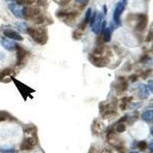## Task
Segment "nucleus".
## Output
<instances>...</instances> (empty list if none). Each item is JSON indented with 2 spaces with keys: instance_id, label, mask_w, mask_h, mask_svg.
<instances>
[{
  "instance_id": "nucleus-31",
  "label": "nucleus",
  "mask_w": 153,
  "mask_h": 153,
  "mask_svg": "<svg viewBox=\"0 0 153 153\" xmlns=\"http://www.w3.org/2000/svg\"><path fill=\"white\" fill-rule=\"evenodd\" d=\"M152 40V30H150L149 32V34L147 35V37H146V42H150Z\"/></svg>"
},
{
  "instance_id": "nucleus-1",
  "label": "nucleus",
  "mask_w": 153,
  "mask_h": 153,
  "mask_svg": "<svg viewBox=\"0 0 153 153\" xmlns=\"http://www.w3.org/2000/svg\"><path fill=\"white\" fill-rule=\"evenodd\" d=\"M27 33L36 43L41 45H45L48 40V36L45 29H36L35 28L29 27L27 30Z\"/></svg>"
},
{
  "instance_id": "nucleus-17",
  "label": "nucleus",
  "mask_w": 153,
  "mask_h": 153,
  "mask_svg": "<svg viewBox=\"0 0 153 153\" xmlns=\"http://www.w3.org/2000/svg\"><path fill=\"white\" fill-rule=\"evenodd\" d=\"M132 100V97H123L121 99V103L120 105V109L122 110H126L127 109V106H128V104L130 103L131 101Z\"/></svg>"
},
{
  "instance_id": "nucleus-34",
  "label": "nucleus",
  "mask_w": 153,
  "mask_h": 153,
  "mask_svg": "<svg viewBox=\"0 0 153 153\" xmlns=\"http://www.w3.org/2000/svg\"><path fill=\"white\" fill-rule=\"evenodd\" d=\"M127 120H128V117H127V116H124V117H121L117 123H123L125 122V121H126Z\"/></svg>"
},
{
  "instance_id": "nucleus-37",
  "label": "nucleus",
  "mask_w": 153,
  "mask_h": 153,
  "mask_svg": "<svg viewBox=\"0 0 153 153\" xmlns=\"http://www.w3.org/2000/svg\"><path fill=\"white\" fill-rule=\"evenodd\" d=\"M5 1H8V2H16V0H5Z\"/></svg>"
},
{
  "instance_id": "nucleus-15",
  "label": "nucleus",
  "mask_w": 153,
  "mask_h": 153,
  "mask_svg": "<svg viewBox=\"0 0 153 153\" xmlns=\"http://www.w3.org/2000/svg\"><path fill=\"white\" fill-rule=\"evenodd\" d=\"M120 84H118L117 86V91L119 92H124V91H127V89H128V87H129V84H128V82L126 80H125L124 77H120Z\"/></svg>"
},
{
  "instance_id": "nucleus-5",
  "label": "nucleus",
  "mask_w": 153,
  "mask_h": 153,
  "mask_svg": "<svg viewBox=\"0 0 153 153\" xmlns=\"http://www.w3.org/2000/svg\"><path fill=\"white\" fill-rule=\"evenodd\" d=\"M103 15L99 12L98 14H97L95 18V20L94 21L93 24L91 25V31L94 32L95 35H99L101 31V25L103 22Z\"/></svg>"
},
{
  "instance_id": "nucleus-20",
  "label": "nucleus",
  "mask_w": 153,
  "mask_h": 153,
  "mask_svg": "<svg viewBox=\"0 0 153 153\" xmlns=\"http://www.w3.org/2000/svg\"><path fill=\"white\" fill-rule=\"evenodd\" d=\"M33 21H34V22H35V24L42 25L45 23V18H44L43 16H40V15H38V16H36V17L34 18Z\"/></svg>"
},
{
  "instance_id": "nucleus-18",
  "label": "nucleus",
  "mask_w": 153,
  "mask_h": 153,
  "mask_svg": "<svg viewBox=\"0 0 153 153\" xmlns=\"http://www.w3.org/2000/svg\"><path fill=\"white\" fill-rule=\"evenodd\" d=\"M16 27H17L18 29L20 31L23 32V33H25L27 32V30L29 28L28 25L25 22H18L16 23Z\"/></svg>"
},
{
  "instance_id": "nucleus-24",
  "label": "nucleus",
  "mask_w": 153,
  "mask_h": 153,
  "mask_svg": "<svg viewBox=\"0 0 153 153\" xmlns=\"http://www.w3.org/2000/svg\"><path fill=\"white\" fill-rule=\"evenodd\" d=\"M126 129V126L125 124L123 123H118L117 126V131L120 133H122V132H125Z\"/></svg>"
},
{
  "instance_id": "nucleus-12",
  "label": "nucleus",
  "mask_w": 153,
  "mask_h": 153,
  "mask_svg": "<svg viewBox=\"0 0 153 153\" xmlns=\"http://www.w3.org/2000/svg\"><path fill=\"white\" fill-rule=\"evenodd\" d=\"M13 74V70L11 68H5V69L0 71V82L7 83L11 80L10 76Z\"/></svg>"
},
{
  "instance_id": "nucleus-23",
  "label": "nucleus",
  "mask_w": 153,
  "mask_h": 153,
  "mask_svg": "<svg viewBox=\"0 0 153 153\" xmlns=\"http://www.w3.org/2000/svg\"><path fill=\"white\" fill-rule=\"evenodd\" d=\"M147 147H148V144L146 141L139 142L137 146H136V148H139L141 151H145L147 149Z\"/></svg>"
},
{
  "instance_id": "nucleus-13",
  "label": "nucleus",
  "mask_w": 153,
  "mask_h": 153,
  "mask_svg": "<svg viewBox=\"0 0 153 153\" xmlns=\"http://www.w3.org/2000/svg\"><path fill=\"white\" fill-rule=\"evenodd\" d=\"M138 96L142 100H146L149 97V91L147 86L143 84H140L138 85Z\"/></svg>"
},
{
  "instance_id": "nucleus-6",
  "label": "nucleus",
  "mask_w": 153,
  "mask_h": 153,
  "mask_svg": "<svg viewBox=\"0 0 153 153\" xmlns=\"http://www.w3.org/2000/svg\"><path fill=\"white\" fill-rule=\"evenodd\" d=\"M138 23L136 26V31L143 32L148 25V16L145 14H139L137 16Z\"/></svg>"
},
{
  "instance_id": "nucleus-27",
  "label": "nucleus",
  "mask_w": 153,
  "mask_h": 153,
  "mask_svg": "<svg viewBox=\"0 0 153 153\" xmlns=\"http://www.w3.org/2000/svg\"><path fill=\"white\" fill-rule=\"evenodd\" d=\"M0 152L2 153H19L18 150H16L14 148H10V149H1Z\"/></svg>"
},
{
  "instance_id": "nucleus-21",
  "label": "nucleus",
  "mask_w": 153,
  "mask_h": 153,
  "mask_svg": "<svg viewBox=\"0 0 153 153\" xmlns=\"http://www.w3.org/2000/svg\"><path fill=\"white\" fill-rule=\"evenodd\" d=\"M10 117V115L7 112L0 111V122H2V121H5V120H9Z\"/></svg>"
},
{
  "instance_id": "nucleus-33",
  "label": "nucleus",
  "mask_w": 153,
  "mask_h": 153,
  "mask_svg": "<svg viewBox=\"0 0 153 153\" xmlns=\"http://www.w3.org/2000/svg\"><path fill=\"white\" fill-rule=\"evenodd\" d=\"M149 60V57L148 55H145L140 59V62H145V61H148Z\"/></svg>"
},
{
  "instance_id": "nucleus-19",
  "label": "nucleus",
  "mask_w": 153,
  "mask_h": 153,
  "mask_svg": "<svg viewBox=\"0 0 153 153\" xmlns=\"http://www.w3.org/2000/svg\"><path fill=\"white\" fill-rule=\"evenodd\" d=\"M103 51H104V46H103V45H97L94 50V52H93L92 54L95 56H101L103 54Z\"/></svg>"
},
{
  "instance_id": "nucleus-22",
  "label": "nucleus",
  "mask_w": 153,
  "mask_h": 153,
  "mask_svg": "<svg viewBox=\"0 0 153 153\" xmlns=\"http://www.w3.org/2000/svg\"><path fill=\"white\" fill-rule=\"evenodd\" d=\"M82 36H83L82 31H80L79 29L75 30L73 32V35H72V37H73V38L75 39V40H80V38H82Z\"/></svg>"
},
{
  "instance_id": "nucleus-4",
  "label": "nucleus",
  "mask_w": 153,
  "mask_h": 153,
  "mask_svg": "<svg viewBox=\"0 0 153 153\" xmlns=\"http://www.w3.org/2000/svg\"><path fill=\"white\" fill-rule=\"evenodd\" d=\"M37 143H38V139L36 136L34 135L31 137H28L24 139V141L22 143L20 149L22 150H31L36 146Z\"/></svg>"
},
{
  "instance_id": "nucleus-11",
  "label": "nucleus",
  "mask_w": 153,
  "mask_h": 153,
  "mask_svg": "<svg viewBox=\"0 0 153 153\" xmlns=\"http://www.w3.org/2000/svg\"><path fill=\"white\" fill-rule=\"evenodd\" d=\"M8 7H9L10 12L14 15L15 17L18 18V19H23L22 9H21L20 5L16 3H14V2H12V3L9 4Z\"/></svg>"
},
{
  "instance_id": "nucleus-30",
  "label": "nucleus",
  "mask_w": 153,
  "mask_h": 153,
  "mask_svg": "<svg viewBox=\"0 0 153 153\" xmlns=\"http://www.w3.org/2000/svg\"><path fill=\"white\" fill-rule=\"evenodd\" d=\"M56 1H57V2L59 4V5H68L71 0H56Z\"/></svg>"
},
{
  "instance_id": "nucleus-25",
  "label": "nucleus",
  "mask_w": 153,
  "mask_h": 153,
  "mask_svg": "<svg viewBox=\"0 0 153 153\" xmlns=\"http://www.w3.org/2000/svg\"><path fill=\"white\" fill-rule=\"evenodd\" d=\"M17 4L19 5H31L35 1L34 0H16Z\"/></svg>"
},
{
  "instance_id": "nucleus-16",
  "label": "nucleus",
  "mask_w": 153,
  "mask_h": 153,
  "mask_svg": "<svg viewBox=\"0 0 153 153\" xmlns=\"http://www.w3.org/2000/svg\"><path fill=\"white\" fill-rule=\"evenodd\" d=\"M101 35H103V41L104 42H110L111 40L112 37V28H106V29L103 31V33H101Z\"/></svg>"
},
{
  "instance_id": "nucleus-26",
  "label": "nucleus",
  "mask_w": 153,
  "mask_h": 153,
  "mask_svg": "<svg viewBox=\"0 0 153 153\" xmlns=\"http://www.w3.org/2000/svg\"><path fill=\"white\" fill-rule=\"evenodd\" d=\"M75 2H76V3L80 5V7L82 10V9H84V8L87 6V3H88L89 2V0H75Z\"/></svg>"
},
{
  "instance_id": "nucleus-36",
  "label": "nucleus",
  "mask_w": 153,
  "mask_h": 153,
  "mask_svg": "<svg viewBox=\"0 0 153 153\" xmlns=\"http://www.w3.org/2000/svg\"><path fill=\"white\" fill-rule=\"evenodd\" d=\"M150 150H151V152H152V142L150 143Z\"/></svg>"
},
{
  "instance_id": "nucleus-8",
  "label": "nucleus",
  "mask_w": 153,
  "mask_h": 153,
  "mask_svg": "<svg viewBox=\"0 0 153 153\" xmlns=\"http://www.w3.org/2000/svg\"><path fill=\"white\" fill-rule=\"evenodd\" d=\"M16 65H21L25 61V58L26 57L27 51L24 48L21 47L20 45H18L16 48Z\"/></svg>"
},
{
  "instance_id": "nucleus-38",
  "label": "nucleus",
  "mask_w": 153,
  "mask_h": 153,
  "mask_svg": "<svg viewBox=\"0 0 153 153\" xmlns=\"http://www.w3.org/2000/svg\"><path fill=\"white\" fill-rule=\"evenodd\" d=\"M101 153H110V152L106 151V150H104V151H103Z\"/></svg>"
},
{
  "instance_id": "nucleus-32",
  "label": "nucleus",
  "mask_w": 153,
  "mask_h": 153,
  "mask_svg": "<svg viewBox=\"0 0 153 153\" xmlns=\"http://www.w3.org/2000/svg\"><path fill=\"white\" fill-rule=\"evenodd\" d=\"M129 80H130L131 82H132V83H133V82L136 81V80H138V76L136 74L131 75V76L129 77Z\"/></svg>"
},
{
  "instance_id": "nucleus-9",
  "label": "nucleus",
  "mask_w": 153,
  "mask_h": 153,
  "mask_svg": "<svg viewBox=\"0 0 153 153\" xmlns=\"http://www.w3.org/2000/svg\"><path fill=\"white\" fill-rule=\"evenodd\" d=\"M2 45L5 50L9 51H16L18 47V45L16 42L12 40H9L7 38H2V41H1Z\"/></svg>"
},
{
  "instance_id": "nucleus-40",
  "label": "nucleus",
  "mask_w": 153,
  "mask_h": 153,
  "mask_svg": "<svg viewBox=\"0 0 153 153\" xmlns=\"http://www.w3.org/2000/svg\"><path fill=\"white\" fill-rule=\"evenodd\" d=\"M130 153H139V152H132Z\"/></svg>"
},
{
  "instance_id": "nucleus-2",
  "label": "nucleus",
  "mask_w": 153,
  "mask_h": 153,
  "mask_svg": "<svg viewBox=\"0 0 153 153\" xmlns=\"http://www.w3.org/2000/svg\"><path fill=\"white\" fill-rule=\"evenodd\" d=\"M89 61L97 68H104L109 64V61H110L106 57L95 56L93 54L89 56Z\"/></svg>"
},
{
  "instance_id": "nucleus-7",
  "label": "nucleus",
  "mask_w": 153,
  "mask_h": 153,
  "mask_svg": "<svg viewBox=\"0 0 153 153\" xmlns=\"http://www.w3.org/2000/svg\"><path fill=\"white\" fill-rule=\"evenodd\" d=\"M40 9L37 8L25 7L22 9V16L25 19H33L38 15H40Z\"/></svg>"
},
{
  "instance_id": "nucleus-14",
  "label": "nucleus",
  "mask_w": 153,
  "mask_h": 153,
  "mask_svg": "<svg viewBox=\"0 0 153 153\" xmlns=\"http://www.w3.org/2000/svg\"><path fill=\"white\" fill-rule=\"evenodd\" d=\"M143 120L146 123H151L153 119V111L152 110H145L141 116Z\"/></svg>"
},
{
  "instance_id": "nucleus-29",
  "label": "nucleus",
  "mask_w": 153,
  "mask_h": 153,
  "mask_svg": "<svg viewBox=\"0 0 153 153\" xmlns=\"http://www.w3.org/2000/svg\"><path fill=\"white\" fill-rule=\"evenodd\" d=\"M147 87H148L149 92L151 93L153 92V80H149L148 84H147Z\"/></svg>"
},
{
  "instance_id": "nucleus-10",
  "label": "nucleus",
  "mask_w": 153,
  "mask_h": 153,
  "mask_svg": "<svg viewBox=\"0 0 153 153\" xmlns=\"http://www.w3.org/2000/svg\"><path fill=\"white\" fill-rule=\"evenodd\" d=\"M4 35L5 38L11 39V40H15V41H22L23 37L22 36L18 31H15L12 29H5L3 31Z\"/></svg>"
},
{
  "instance_id": "nucleus-3",
  "label": "nucleus",
  "mask_w": 153,
  "mask_h": 153,
  "mask_svg": "<svg viewBox=\"0 0 153 153\" xmlns=\"http://www.w3.org/2000/svg\"><path fill=\"white\" fill-rule=\"evenodd\" d=\"M125 10V5L123 2H118L115 7L113 15V22L118 25H121V15Z\"/></svg>"
},
{
  "instance_id": "nucleus-35",
  "label": "nucleus",
  "mask_w": 153,
  "mask_h": 153,
  "mask_svg": "<svg viewBox=\"0 0 153 153\" xmlns=\"http://www.w3.org/2000/svg\"><path fill=\"white\" fill-rule=\"evenodd\" d=\"M103 15H106V13H107V7H106V5H104L103 6Z\"/></svg>"
},
{
  "instance_id": "nucleus-39",
  "label": "nucleus",
  "mask_w": 153,
  "mask_h": 153,
  "mask_svg": "<svg viewBox=\"0 0 153 153\" xmlns=\"http://www.w3.org/2000/svg\"><path fill=\"white\" fill-rule=\"evenodd\" d=\"M127 1H128V0H123V4H126L127 3Z\"/></svg>"
},
{
  "instance_id": "nucleus-28",
  "label": "nucleus",
  "mask_w": 153,
  "mask_h": 153,
  "mask_svg": "<svg viewBox=\"0 0 153 153\" xmlns=\"http://www.w3.org/2000/svg\"><path fill=\"white\" fill-rule=\"evenodd\" d=\"M151 73H152V70L151 69L146 70V71H143V73L141 74V77L143 79V80H145V79L148 78L149 76L151 74Z\"/></svg>"
}]
</instances>
